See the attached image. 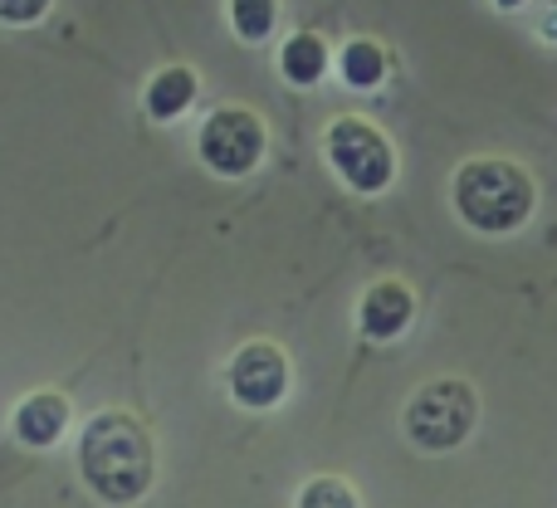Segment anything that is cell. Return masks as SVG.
Instances as JSON below:
<instances>
[{"label":"cell","instance_id":"cell-12","mask_svg":"<svg viewBox=\"0 0 557 508\" xmlns=\"http://www.w3.org/2000/svg\"><path fill=\"white\" fill-rule=\"evenodd\" d=\"M225 15L240 45H264L278 29V0H225Z\"/></svg>","mask_w":557,"mask_h":508},{"label":"cell","instance_id":"cell-10","mask_svg":"<svg viewBox=\"0 0 557 508\" xmlns=\"http://www.w3.org/2000/svg\"><path fill=\"white\" fill-rule=\"evenodd\" d=\"M333 69H337V54L318 29H294V35L278 45V74L294 88H318Z\"/></svg>","mask_w":557,"mask_h":508},{"label":"cell","instance_id":"cell-4","mask_svg":"<svg viewBox=\"0 0 557 508\" xmlns=\"http://www.w3.org/2000/svg\"><path fill=\"white\" fill-rule=\"evenodd\" d=\"M323 157L333 166V176L357 196H382L396 182V143L362 113H343L323 127Z\"/></svg>","mask_w":557,"mask_h":508},{"label":"cell","instance_id":"cell-14","mask_svg":"<svg viewBox=\"0 0 557 508\" xmlns=\"http://www.w3.org/2000/svg\"><path fill=\"white\" fill-rule=\"evenodd\" d=\"M49 10H54V0H0V25H10V29L39 25Z\"/></svg>","mask_w":557,"mask_h":508},{"label":"cell","instance_id":"cell-16","mask_svg":"<svg viewBox=\"0 0 557 508\" xmlns=\"http://www.w3.org/2000/svg\"><path fill=\"white\" fill-rule=\"evenodd\" d=\"M494 5H499V10H519L523 0H494Z\"/></svg>","mask_w":557,"mask_h":508},{"label":"cell","instance_id":"cell-7","mask_svg":"<svg viewBox=\"0 0 557 508\" xmlns=\"http://www.w3.org/2000/svg\"><path fill=\"white\" fill-rule=\"evenodd\" d=\"M416 318V288L406 278H376L357 298V333L367 343H396Z\"/></svg>","mask_w":557,"mask_h":508},{"label":"cell","instance_id":"cell-13","mask_svg":"<svg viewBox=\"0 0 557 508\" xmlns=\"http://www.w3.org/2000/svg\"><path fill=\"white\" fill-rule=\"evenodd\" d=\"M298 508H362V494L343 480V474H313L304 490L294 494Z\"/></svg>","mask_w":557,"mask_h":508},{"label":"cell","instance_id":"cell-5","mask_svg":"<svg viewBox=\"0 0 557 508\" xmlns=\"http://www.w3.org/2000/svg\"><path fill=\"white\" fill-rule=\"evenodd\" d=\"M270 157V127L255 108L245 103H221L206 113V123L196 127V162L211 176L240 182V176L260 172Z\"/></svg>","mask_w":557,"mask_h":508},{"label":"cell","instance_id":"cell-1","mask_svg":"<svg viewBox=\"0 0 557 508\" xmlns=\"http://www.w3.org/2000/svg\"><path fill=\"white\" fill-rule=\"evenodd\" d=\"M74 460H78V480L103 504H137V499H147V490L157 484L152 431H147L143 416L117 411V406L94 411L78 425Z\"/></svg>","mask_w":557,"mask_h":508},{"label":"cell","instance_id":"cell-3","mask_svg":"<svg viewBox=\"0 0 557 508\" xmlns=\"http://www.w3.org/2000/svg\"><path fill=\"white\" fill-rule=\"evenodd\" d=\"M474 425H480V392L465 376H435V382H421L406 396L401 431L425 455L460 450L474 435Z\"/></svg>","mask_w":557,"mask_h":508},{"label":"cell","instance_id":"cell-15","mask_svg":"<svg viewBox=\"0 0 557 508\" xmlns=\"http://www.w3.org/2000/svg\"><path fill=\"white\" fill-rule=\"evenodd\" d=\"M543 39H557V0H548V10H543Z\"/></svg>","mask_w":557,"mask_h":508},{"label":"cell","instance_id":"cell-9","mask_svg":"<svg viewBox=\"0 0 557 508\" xmlns=\"http://www.w3.org/2000/svg\"><path fill=\"white\" fill-rule=\"evenodd\" d=\"M201 98V74L191 64H162L143 88V108L152 123H176L191 113V103Z\"/></svg>","mask_w":557,"mask_h":508},{"label":"cell","instance_id":"cell-2","mask_svg":"<svg viewBox=\"0 0 557 508\" xmlns=\"http://www.w3.org/2000/svg\"><path fill=\"white\" fill-rule=\"evenodd\" d=\"M450 206L470 231L513 235L539 211V182L513 157H470L450 176Z\"/></svg>","mask_w":557,"mask_h":508},{"label":"cell","instance_id":"cell-8","mask_svg":"<svg viewBox=\"0 0 557 508\" xmlns=\"http://www.w3.org/2000/svg\"><path fill=\"white\" fill-rule=\"evenodd\" d=\"M69 416H74L69 396L45 386V392H29L15 401V411H10V435H15L25 450H54L69 435Z\"/></svg>","mask_w":557,"mask_h":508},{"label":"cell","instance_id":"cell-6","mask_svg":"<svg viewBox=\"0 0 557 508\" xmlns=\"http://www.w3.org/2000/svg\"><path fill=\"white\" fill-rule=\"evenodd\" d=\"M288 386H294V362H288V352L274 337H250L225 362V392H231V401L240 411L255 416L274 411V406H284Z\"/></svg>","mask_w":557,"mask_h":508},{"label":"cell","instance_id":"cell-11","mask_svg":"<svg viewBox=\"0 0 557 508\" xmlns=\"http://www.w3.org/2000/svg\"><path fill=\"white\" fill-rule=\"evenodd\" d=\"M337 78H343L352 94H372L392 78V54H386L382 39L352 35L343 49H337Z\"/></svg>","mask_w":557,"mask_h":508}]
</instances>
